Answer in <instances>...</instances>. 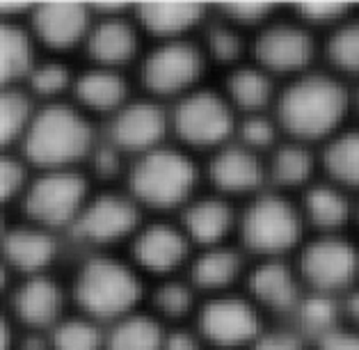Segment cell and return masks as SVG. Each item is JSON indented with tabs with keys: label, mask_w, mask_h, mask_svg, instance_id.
I'll use <instances>...</instances> for the list:
<instances>
[{
	"label": "cell",
	"mask_w": 359,
	"mask_h": 350,
	"mask_svg": "<svg viewBox=\"0 0 359 350\" xmlns=\"http://www.w3.org/2000/svg\"><path fill=\"white\" fill-rule=\"evenodd\" d=\"M350 87L327 72H306L291 81L277 99L279 126L302 144L323 142L346 128Z\"/></svg>",
	"instance_id": "1"
},
{
	"label": "cell",
	"mask_w": 359,
	"mask_h": 350,
	"mask_svg": "<svg viewBox=\"0 0 359 350\" xmlns=\"http://www.w3.org/2000/svg\"><path fill=\"white\" fill-rule=\"evenodd\" d=\"M21 144L25 161L43 170H69L94 152L90 121L65 103H50L34 112Z\"/></svg>",
	"instance_id": "2"
},
{
	"label": "cell",
	"mask_w": 359,
	"mask_h": 350,
	"mask_svg": "<svg viewBox=\"0 0 359 350\" xmlns=\"http://www.w3.org/2000/svg\"><path fill=\"white\" fill-rule=\"evenodd\" d=\"M140 295L142 284L133 268L112 257L87 259L74 277L76 304L92 318H124L133 314Z\"/></svg>",
	"instance_id": "3"
},
{
	"label": "cell",
	"mask_w": 359,
	"mask_h": 350,
	"mask_svg": "<svg viewBox=\"0 0 359 350\" xmlns=\"http://www.w3.org/2000/svg\"><path fill=\"white\" fill-rule=\"evenodd\" d=\"M128 186L137 204L161 211L177 208L190 202L197 186V168L179 149L158 147L135 161L128 174Z\"/></svg>",
	"instance_id": "4"
},
{
	"label": "cell",
	"mask_w": 359,
	"mask_h": 350,
	"mask_svg": "<svg viewBox=\"0 0 359 350\" xmlns=\"http://www.w3.org/2000/svg\"><path fill=\"white\" fill-rule=\"evenodd\" d=\"M304 217L300 206L279 192H268L252 199L241 215L238 231L243 245L254 255L277 259L295 250L304 234Z\"/></svg>",
	"instance_id": "5"
},
{
	"label": "cell",
	"mask_w": 359,
	"mask_h": 350,
	"mask_svg": "<svg viewBox=\"0 0 359 350\" xmlns=\"http://www.w3.org/2000/svg\"><path fill=\"white\" fill-rule=\"evenodd\" d=\"M297 275L311 293L344 297L359 286V248L344 234H318L302 248Z\"/></svg>",
	"instance_id": "6"
},
{
	"label": "cell",
	"mask_w": 359,
	"mask_h": 350,
	"mask_svg": "<svg viewBox=\"0 0 359 350\" xmlns=\"http://www.w3.org/2000/svg\"><path fill=\"white\" fill-rule=\"evenodd\" d=\"M87 206V181L72 170H48L34 179L23 195L25 215L43 229L69 227Z\"/></svg>",
	"instance_id": "7"
},
{
	"label": "cell",
	"mask_w": 359,
	"mask_h": 350,
	"mask_svg": "<svg viewBox=\"0 0 359 350\" xmlns=\"http://www.w3.org/2000/svg\"><path fill=\"white\" fill-rule=\"evenodd\" d=\"M170 126L188 147H220L233 133V106L224 94L213 90H192L181 96L177 108L172 110Z\"/></svg>",
	"instance_id": "8"
},
{
	"label": "cell",
	"mask_w": 359,
	"mask_h": 350,
	"mask_svg": "<svg viewBox=\"0 0 359 350\" xmlns=\"http://www.w3.org/2000/svg\"><path fill=\"white\" fill-rule=\"evenodd\" d=\"M252 53L257 67L268 74L302 76L311 72V62L316 58V39L311 28L300 21H275L259 30Z\"/></svg>",
	"instance_id": "9"
},
{
	"label": "cell",
	"mask_w": 359,
	"mask_h": 350,
	"mask_svg": "<svg viewBox=\"0 0 359 350\" xmlns=\"http://www.w3.org/2000/svg\"><path fill=\"white\" fill-rule=\"evenodd\" d=\"M204 72V55L186 39L163 41L142 62V85L156 96L190 94Z\"/></svg>",
	"instance_id": "10"
},
{
	"label": "cell",
	"mask_w": 359,
	"mask_h": 350,
	"mask_svg": "<svg viewBox=\"0 0 359 350\" xmlns=\"http://www.w3.org/2000/svg\"><path fill=\"white\" fill-rule=\"evenodd\" d=\"M199 335L217 348L254 346L261 337L259 309L238 295H217L199 309Z\"/></svg>",
	"instance_id": "11"
},
{
	"label": "cell",
	"mask_w": 359,
	"mask_h": 350,
	"mask_svg": "<svg viewBox=\"0 0 359 350\" xmlns=\"http://www.w3.org/2000/svg\"><path fill=\"white\" fill-rule=\"evenodd\" d=\"M137 222L140 213L135 199L121 195H101L87 202L72 229L76 238L103 245L126 238L137 229Z\"/></svg>",
	"instance_id": "12"
},
{
	"label": "cell",
	"mask_w": 359,
	"mask_h": 350,
	"mask_svg": "<svg viewBox=\"0 0 359 350\" xmlns=\"http://www.w3.org/2000/svg\"><path fill=\"white\" fill-rule=\"evenodd\" d=\"M168 112L158 103L133 101L112 115L110 142L119 152H137L142 156L161 147V140L168 133Z\"/></svg>",
	"instance_id": "13"
},
{
	"label": "cell",
	"mask_w": 359,
	"mask_h": 350,
	"mask_svg": "<svg viewBox=\"0 0 359 350\" xmlns=\"http://www.w3.org/2000/svg\"><path fill=\"white\" fill-rule=\"evenodd\" d=\"M106 14L92 25L90 34L85 39L87 53L96 62V67L103 69H119L128 65L137 53V28L135 23L124 19L119 12L124 10V5L112 7H96Z\"/></svg>",
	"instance_id": "14"
},
{
	"label": "cell",
	"mask_w": 359,
	"mask_h": 350,
	"mask_svg": "<svg viewBox=\"0 0 359 350\" xmlns=\"http://www.w3.org/2000/svg\"><path fill=\"white\" fill-rule=\"evenodd\" d=\"M32 34L43 46L69 51L92 30L90 10L83 3H41L32 10Z\"/></svg>",
	"instance_id": "15"
},
{
	"label": "cell",
	"mask_w": 359,
	"mask_h": 350,
	"mask_svg": "<svg viewBox=\"0 0 359 350\" xmlns=\"http://www.w3.org/2000/svg\"><path fill=\"white\" fill-rule=\"evenodd\" d=\"M135 266L154 275H168L177 270L188 257V236L181 227L165 222L149 224L147 229L137 231L130 245Z\"/></svg>",
	"instance_id": "16"
},
{
	"label": "cell",
	"mask_w": 359,
	"mask_h": 350,
	"mask_svg": "<svg viewBox=\"0 0 359 350\" xmlns=\"http://www.w3.org/2000/svg\"><path fill=\"white\" fill-rule=\"evenodd\" d=\"M248 288L254 302L282 314H293L304 297L300 275L279 259H268L254 268L248 277Z\"/></svg>",
	"instance_id": "17"
},
{
	"label": "cell",
	"mask_w": 359,
	"mask_h": 350,
	"mask_svg": "<svg viewBox=\"0 0 359 350\" xmlns=\"http://www.w3.org/2000/svg\"><path fill=\"white\" fill-rule=\"evenodd\" d=\"M300 211L304 222L318 234H344L350 220H355V202L350 199V192L332 181L311 183L302 195Z\"/></svg>",
	"instance_id": "18"
},
{
	"label": "cell",
	"mask_w": 359,
	"mask_h": 350,
	"mask_svg": "<svg viewBox=\"0 0 359 350\" xmlns=\"http://www.w3.org/2000/svg\"><path fill=\"white\" fill-rule=\"evenodd\" d=\"M266 174L268 170L259 161L257 152L243 144L222 147L208 165L211 183L224 195H243V192L257 190L264 183Z\"/></svg>",
	"instance_id": "19"
},
{
	"label": "cell",
	"mask_w": 359,
	"mask_h": 350,
	"mask_svg": "<svg viewBox=\"0 0 359 350\" xmlns=\"http://www.w3.org/2000/svg\"><path fill=\"white\" fill-rule=\"evenodd\" d=\"M62 288L46 275L28 277L12 295V309L32 330L55 325L62 314Z\"/></svg>",
	"instance_id": "20"
},
{
	"label": "cell",
	"mask_w": 359,
	"mask_h": 350,
	"mask_svg": "<svg viewBox=\"0 0 359 350\" xmlns=\"http://www.w3.org/2000/svg\"><path fill=\"white\" fill-rule=\"evenodd\" d=\"M5 261L23 275H43L57 255V243L43 227H16L3 238Z\"/></svg>",
	"instance_id": "21"
},
{
	"label": "cell",
	"mask_w": 359,
	"mask_h": 350,
	"mask_svg": "<svg viewBox=\"0 0 359 350\" xmlns=\"http://www.w3.org/2000/svg\"><path fill=\"white\" fill-rule=\"evenodd\" d=\"M233 227V211L222 197H199L190 199L183 208L181 229L188 241L201 245V248H215L222 245L226 234Z\"/></svg>",
	"instance_id": "22"
},
{
	"label": "cell",
	"mask_w": 359,
	"mask_h": 350,
	"mask_svg": "<svg viewBox=\"0 0 359 350\" xmlns=\"http://www.w3.org/2000/svg\"><path fill=\"white\" fill-rule=\"evenodd\" d=\"M133 12L140 28L163 41H179L204 19L199 3H140Z\"/></svg>",
	"instance_id": "23"
},
{
	"label": "cell",
	"mask_w": 359,
	"mask_h": 350,
	"mask_svg": "<svg viewBox=\"0 0 359 350\" xmlns=\"http://www.w3.org/2000/svg\"><path fill=\"white\" fill-rule=\"evenodd\" d=\"M74 94L78 103L92 112H119L126 106L128 87L117 69L94 67L76 78Z\"/></svg>",
	"instance_id": "24"
},
{
	"label": "cell",
	"mask_w": 359,
	"mask_h": 350,
	"mask_svg": "<svg viewBox=\"0 0 359 350\" xmlns=\"http://www.w3.org/2000/svg\"><path fill=\"white\" fill-rule=\"evenodd\" d=\"M320 165L327 181L348 192H359V126L341 128L323 144Z\"/></svg>",
	"instance_id": "25"
},
{
	"label": "cell",
	"mask_w": 359,
	"mask_h": 350,
	"mask_svg": "<svg viewBox=\"0 0 359 350\" xmlns=\"http://www.w3.org/2000/svg\"><path fill=\"white\" fill-rule=\"evenodd\" d=\"M295 332L313 346L318 339L330 335L332 330L344 325L341 297L325 293H304V297L293 311Z\"/></svg>",
	"instance_id": "26"
},
{
	"label": "cell",
	"mask_w": 359,
	"mask_h": 350,
	"mask_svg": "<svg viewBox=\"0 0 359 350\" xmlns=\"http://www.w3.org/2000/svg\"><path fill=\"white\" fill-rule=\"evenodd\" d=\"M243 270V257L231 248L215 245L206 248L192 261L190 284L201 291H222L238 279Z\"/></svg>",
	"instance_id": "27"
},
{
	"label": "cell",
	"mask_w": 359,
	"mask_h": 350,
	"mask_svg": "<svg viewBox=\"0 0 359 350\" xmlns=\"http://www.w3.org/2000/svg\"><path fill=\"white\" fill-rule=\"evenodd\" d=\"M273 94V78L261 67H236L226 78V101L248 115H261Z\"/></svg>",
	"instance_id": "28"
},
{
	"label": "cell",
	"mask_w": 359,
	"mask_h": 350,
	"mask_svg": "<svg viewBox=\"0 0 359 350\" xmlns=\"http://www.w3.org/2000/svg\"><path fill=\"white\" fill-rule=\"evenodd\" d=\"M266 170L270 181L282 190L309 188L313 170H316V159H313L309 144L291 140V142L275 149Z\"/></svg>",
	"instance_id": "29"
},
{
	"label": "cell",
	"mask_w": 359,
	"mask_h": 350,
	"mask_svg": "<svg viewBox=\"0 0 359 350\" xmlns=\"http://www.w3.org/2000/svg\"><path fill=\"white\" fill-rule=\"evenodd\" d=\"M165 332L161 323L147 314H128L115 321L106 337L108 350H163Z\"/></svg>",
	"instance_id": "30"
},
{
	"label": "cell",
	"mask_w": 359,
	"mask_h": 350,
	"mask_svg": "<svg viewBox=\"0 0 359 350\" xmlns=\"http://www.w3.org/2000/svg\"><path fill=\"white\" fill-rule=\"evenodd\" d=\"M34 67L37 65H34L32 34L19 25H3V32H0V76L3 81H23L32 74Z\"/></svg>",
	"instance_id": "31"
},
{
	"label": "cell",
	"mask_w": 359,
	"mask_h": 350,
	"mask_svg": "<svg viewBox=\"0 0 359 350\" xmlns=\"http://www.w3.org/2000/svg\"><path fill=\"white\" fill-rule=\"evenodd\" d=\"M325 58L334 74L359 78V16H348L325 39Z\"/></svg>",
	"instance_id": "32"
},
{
	"label": "cell",
	"mask_w": 359,
	"mask_h": 350,
	"mask_svg": "<svg viewBox=\"0 0 359 350\" xmlns=\"http://www.w3.org/2000/svg\"><path fill=\"white\" fill-rule=\"evenodd\" d=\"M32 117L34 112L28 94L19 90L3 92V101H0V137H3L5 144L23 140Z\"/></svg>",
	"instance_id": "33"
},
{
	"label": "cell",
	"mask_w": 359,
	"mask_h": 350,
	"mask_svg": "<svg viewBox=\"0 0 359 350\" xmlns=\"http://www.w3.org/2000/svg\"><path fill=\"white\" fill-rule=\"evenodd\" d=\"M106 346V337L90 318H69L57 323L50 337L53 350H101Z\"/></svg>",
	"instance_id": "34"
},
{
	"label": "cell",
	"mask_w": 359,
	"mask_h": 350,
	"mask_svg": "<svg viewBox=\"0 0 359 350\" xmlns=\"http://www.w3.org/2000/svg\"><path fill=\"white\" fill-rule=\"evenodd\" d=\"M154 307L165 318H186L195 309V286L183 282H163L154 293Z\"/></svg>",
	"instance_id": "35"
},
{
	"label": "cell",
	"mask_w": 359,
	"mask_h": 350,
	"mask_svg": "<svg viewBox=\"0 0 359 350\" xmlns=\"http://www.w3.org/2000/svg\"><path fill=\"white\" fill-rule=\"evenodd\" d=\"M206 48L215 62L220 65H236L245 51V41L241 32L236 30V25L229 21L213 23L206 30Z\"/></svg>",
	"instance_id": "36"
},
{
	"label": "cell",
	"mask_w": 359,
	"mask_h": 350,
	"mask_svg": "<svg viewBox=\"0 0 359 350\" xmlns=\"http://www.w3.org/2000/svg\"><path fill=\"white\" fill-rule=\"evenodd\" d=\"M30 92L43 96V99H53V96L62 94L69 83H72V74L69 69L60 62H41L32 69V74L28 76Z\"/></svg>",
	"instance_id": "37"
},
{
	"label": "cell",
	"mask_w": 359,
	"mask_h": 350,
	"mask_svg": "<svg viewBox=\"0 0 359 350\" xmlns=\"http://www.w3.org/2000/svg\"><path fill=\"white\" fill-rule=\"evenodd\" d=\"M297 21L306 28H337L350 16V7L344 3H300L295 7Z\"/></svg>",
	"instance_id": "38"
},
{
	"label": "cell",
	"mask_w": 359,
	"mask_h": 350,
	"mask_svg": "<svg viewBox=\"0 0 359 350\" xmlns=\"http://www.w3.org/2000/svg\"><path fill=\"white\" fill-rule=\"evenodd\" d=\"M241 144L252 149V152H261V149L275 147L277 140V128L275 124L264 115H248L238 126Z\"/></svg>",
	"instance_id": "39"
},
{
	"label": "cell",
	"mask_w": 359,
	"mask_h": 350,
	"mask_svg": "<svg viewBox=\"0 0 359 350\" xmlns=\"http://www.w3.org/2000/svg\"><path fill=\"white\" fill-rule=\"evenodd\" d=\"M275 7L270 3H224L222 14L233 25H266Z\"/></svg>",
	"instance_id": "40"
},
{
	"label": "cell",
	"mask_w": 359,
	"mask_h": 350,
	"mask_svg": "<svg viewBox=\"0 0 359 350\" xmlns=\"http://www.w3.org/2000/svg\"><path fill=\"white\" fill-rule=\"evenodd\" d=\"M28 186L30 183L28 174H25V165L16 159H3V163H0V195H3V202L25 195Z\"/></svg>",
	"instance_id": "41"
},
{
	"label": "cell",
	"mask_w": 359,
	"mask_h": 350,
	"mask_svg": "<svg viewBox=\"0 0 359 350\" xmlns=\"http://www.w3.org/2000/svg\"><path fill=\"white\" fill-rule=\"evenodd\" d=\"M309 341H304L295 330H277L261 335L252 350H311Z\"/></svg>",
	"instance_id": "42"
},
{
	"label": "cell",
	"mask_w": 359,
	"mask_h": 350,
	"mask_svg": "<svg viewBox=\"0 0 359 350\" xmlns=\"http://www.w3.org/2000/svg\"><path fill=\"white\" fill-rule=\"evenodd\" d=\"M90 156H92V168L96 172V177H101V179H112L121 168V152L112 142L94 147V152Z\"/></svg>",
	"instance_id": "43"
},
{
	"label": "cell",
	"mask_w": 359,
	"mask_h": 350,
	"mask_svg": "<svg viewBox=\"0 0 359 350\" xmlns=\"http://www.w3.org/2000/svg\"><path fill=\"white\" fill-rule=\"evenodd\" d=\"M313 350H359V332L346 325L344 321V325H339L330 335L318 339L313 344Z\"/></svg>",
	"instance_id": "44"
},
{
	"label": "cell",
	"mask_w": 359,
	"mask_h": 350,
	"mask_svg": "<svg viewBox=\"0 0 359 350\" xmlns=\"http://www.w3.org/2000/svg\"><path fill=\"white\" fill-rule=\"evenodd\" d=\"M163 350H201L199 346V337L190 330H172L165 332V341H163Z\"/></svg>",
	"instance_id": "45"
},
{
	"label": "cell",
	"mask_w": 359,
	"mask_h": 350,
	"mask_svg": "<svg viewBox=\"0 0 359 350\" xmlns=\"http://www.w3.org/2000/svg\"><path fill=\"white\" fill-rule=\"evenodd\" d=\"M341 309H344L346 325L359 332V286H355L353 291H348L341 297Z\"/></svg>",
	"instance_id": "46"
},
{
	"label": "cell",
	"mask_w": 359,
	"mask_h": 350,
	"mask_svg": "<svg viewBox=\"0 0 359 350\" xmlns=\"http://www.w3.org/2000/svg\"><path fill=\"white\" fill-rule=\"evenodd\" d=\"M48 341L41 335H28L21 341V350H48Z\"/></svg>",
	"instance_id": "47"
},
{
	"label": "cell",
	"mask_w": 359,
	"mask_h": 350,
	"mask_svg": "<svg viewBox=\"0 0 359 350\" xmlns=\"http://www.w3.org/2000/svg\"><path fill=\"white\" fill-rule=\"evenodd\" d=\"M350 108H353L359 117V85L355 87V90H350Z\"/></svg>",
	"instance_id": "48"
},
{
	"label": "cell",
	"mask_w": 359,
	"mask_h": 350,
	"mask_svg": "<svg viewBox=\"0 0 359 350\" xmlns=\"http://www.w3.org/2000/svg\"><path fill=\"white\" fill-rule=\"evenodd\" d=\"M355 222H357V227H359V199L355 202Z\"/></svg>",
	"instance_id": "49"
}]
</instances>
